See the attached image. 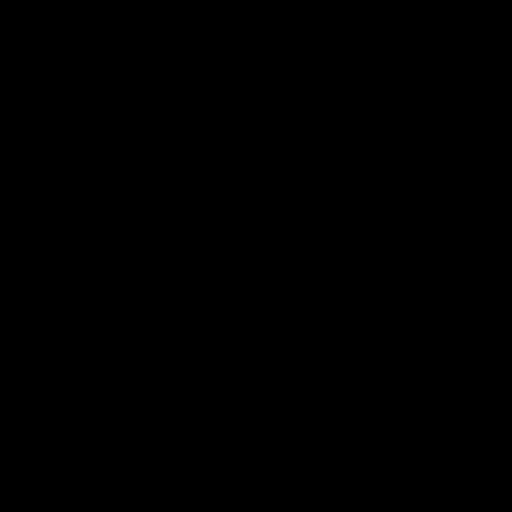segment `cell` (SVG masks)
Here are the masks:
<instances>
[]
</instances>
